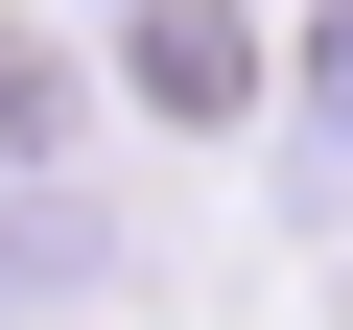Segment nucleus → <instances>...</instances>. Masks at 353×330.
I'll return each instance as SVG.
<instances>
[{
  "mask_svg": "<svg viewBox=\"0 0 353 330\" xmlns=\"http://www.w3.org/2000/svg\"><path fill=\"white\" fill-rule=\"evenodd\" d=\"M48 142H71V71H48L24 24H0V165H48Z\"/></svg>",
  "mask_w": 353,
  "mask_h": 330,
  "instance_id": "obj_2",
  "label": "nucleus"
},
{
  "mask_svg": "<svg viewBox=\"0 0 353 330\" xmlns=\"http://www.w3.org/2000/svg\"><path fill=\"white\" fill-rule=\"evenodd\" d=\"M141 95H165V118H236V95H259V48L212 24V0H141Z\"/></svg>",
  "mask_w": 353,
  "mask_h": 330,
  "instance_id": "obj_1",
  "label": "nucleus"
},
{
  "mask_svg": "<svg viewBox=\"0 0 353 330\" xmlns=\"http://www.w3.org/2000/svg\"><path fill=\"white\" fill-rule=\"evenodd\" d=\"M24 283H71V213H0V307H24Z\"/></svg>",
  "mask_w": 353,
  "mask_h": 330,
  "instance_id": "obj_3",
  "label": "nucleus"
}]
</instances>
